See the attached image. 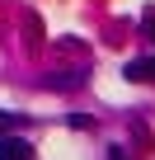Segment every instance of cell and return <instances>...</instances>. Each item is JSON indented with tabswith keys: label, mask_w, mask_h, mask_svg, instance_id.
I'll return each instance as SVG.
<instances>
[{
	"label": "cell",
	"mask_w": 155,
	"mask_h": 160,
	"mask_svg": "<svg viewBox=\"0 0 155 160\" xmlns=\"http://www.w3.org/2000/svg\"><path fill=\"white\" fill-rule=\"evenodd\" d=\"M108 160H127V155H122V151H108Z\"/></svg>",
	"instance_id": "obj_6"
},
{
	"label": "cell",
	"mask_w": 155,
	"mask_h": 160,
	"mask_svg": "<svg viewBox=\"0 0 155 160\" xmlns=\"http://www.w3.org/2000/svg\"><path fill=\"white\" fill-rule=\"evenodd\" d=\"M127 80H136V85L155 80V61H132V66H127Z\"/></svg>",
	"instance_id": "obj_3"
},
{
	"label": "cell",
	"mask_w": 155,
	"mask_h": 160,
	"mask_svg": "<svg viewBox=\"0 0 155 160\" xmlns=\"http://www.w3.org/2000/svg\"><path fill=\"white\" fill-rule=\"evenodd\" d=\"M0 160H33V146L14 132H0Z\"/></svg>",
	"instance_id": "obj_1"
},
{
	"label": "cell",
	"mask_w": 155,
	"mask_h": 160,
	"mask_svg": "<svg viewBox=\"0 0 155 160\" xmlns=\"http://www.w3.org/2000/svg\"><path fill=\"white\" fill-rule=\"evenodd\" d=\"M141 33L155 42V10H146V14H141Z\"/></svg>",
	"instance_id": "obj_5"
},
{
	"label": "cell",
	"mask_w": 155,
	"mask_h": 160,
	"mask_svg": "<svg viewBox=\"0 0 155 160\" xmlns=\"http://www.w3.org/2000/svg\"><path fill=\"white\" fill-rule=\"evenodd\" d=\"M80 80H85V75H75V71H61V75H42V85H47V90H75Z\"/></svg>",
	"instance_id": "obj_2"
},
{
	"label": "cell",
	"mask_w": 155,
	"mask_h": 160,
	"mask_svg": "<svg viewBox=\"0 0 155 160\" xmlns=\"http://www.w3.org/2000/svg\"><path fill=\"white\" fill-rule=\"evenodd\" d=\"M24 122H28L24 113H0V132H19Z\"/></svg>",
	"instance_id": "obj_4"
}]
</instances>
